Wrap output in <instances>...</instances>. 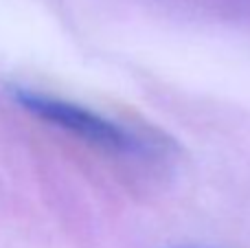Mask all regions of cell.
<instances>
[{"mask_svg": "<svg viewBox=\"0 0 250 248\" xmlns=\"http://www.w3.org/2000/svg\"><path fill=\"white\" fill-rule=\"evenodd\" d=\"M9 97L26 114L104 152L143 158L156 156L160 149H165V145H160V141L151 139L149 134H143L108 114H101L53 92L35 90L31 86H9Z\"/></svg>", "mask_w": 250, "mask_h": 248, "instance_id": "6da1fadb", "label": "cell"}]
</instances>
